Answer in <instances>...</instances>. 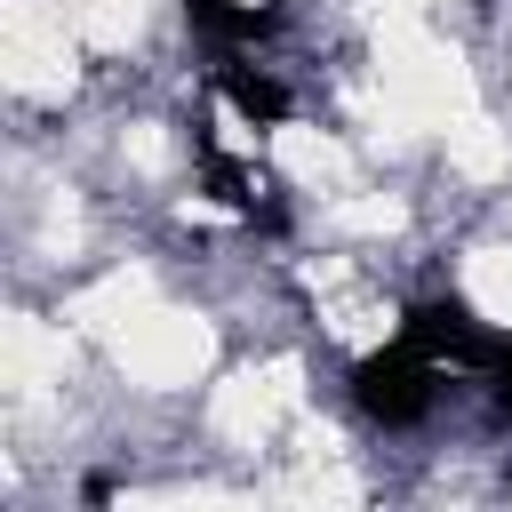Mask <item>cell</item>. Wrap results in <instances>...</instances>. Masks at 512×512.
<instances>
[{"mask_svg":"<svg viewBox=\"0 0 512 512\" xmlns=\"http://www.w3.org/2000/svg\"><path fill=\"white\" fill-rule=\"evenodd\" d=\"M440 376H448V360H432V352L400 328L384 352H368V360L352 368V400H360V416H368V424L400 432V424H424V416H432Z\"/></svg>","mask_w":512,"mask_h":512,"instance_id":"1","label":"cell"},{"mask_svg":"<svg viewBox=\"0 0 512 512\" xmlns=\"http://www.w3.org/2000/svg\"><path fill=\"white\" fill-rule=\"evenodd\" d=\"M208 80H216V96H224V104H232L248 128H280V120L296 112V96H288V88H280L264 64H216Z\"/></svg>","mask_w":512,"mask_h":512,"instance_id":"2","label":"cell"},{"mask_svg":"<svg viewBox=\"0 0 512 512\" xmlns=\"http://www.w3.org/2000/svg\"><path fill=\"white\" fill-rule=\"evenodd\" d=\"M216 48H240V40H272V24H280V8H248V0H176Z\"/></svg>","mask_w":512,"mask_h":512,"instance_id":"3","label":"cell"},{"mask_svg":"<svg viewBox=\"0 0 512 512\" xmlns=\"http://www.w3.org/2000/svg\"><path fill=\"white\" fill-rule=\"evenodd\" d=\"M480 384H488V400H496V416L512 424V328H504V344H496V360L480 368Z\"/></svg>","mask_w":512,"mask_h":512,"instance_id":"4","label":"cell"}]
</instances>
